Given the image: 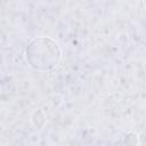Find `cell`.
Listing matches in <instances>:
<instances>
[{"mask_svg": "<svg viewBox=\"0 0 146 146\" xmlns=\"http://www.w3.org/2000/svg\"><path fill=\"white\" fill-rule=\"evenodd\" d=\"M49 41V39H38L34 40L29 47L27 58L31 65L36 70H48L47 63L49 64L50 68L57 65V62L60 57V52L57 44L52 42L51 46L44 52Z\"/></svg>", "mask_w": 146, "mask_h": 146, "instance_id": "1", "label": "cell"}]
</instances>
